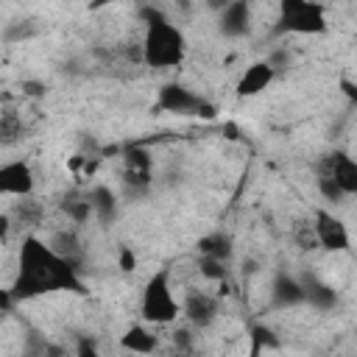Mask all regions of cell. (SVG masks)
<instances>
[{
  "mask_svg": "<svg viewBox=\"0 0 357 357\" xmlns=\"http://www.w3.org/2000/svg\"><path fill=\"white\" fill-rule=\"evenodd\" d=\"M139 315H142L145 324H153V326L173 324L181 315V304L173 296V284H170V271L167 268L156 271L145 282L142 301H139Z\"/></svg>",
  "mask_w": 357,
  "mask_h": 357,
  "instance_id": "3957f363",
  "label": "cell"
},
{
  "mask_svg": "<svg viewBox=\"0 0 357 357\" xmlns=\"http://www.w3.org/2000/svg\"><path fill=\"white\" fill-rule=\"evenodd\" d=\"M42 215H45L42 204L33 201L31 195H22V198L14 204V209H11V218H14L20 226H36V223H42Z\"/></svg>",
  "mask_w": 357,
  "mask_h": 357,
  "instance_id": "d6986e66",
  "label": "cell"
},
{
  "mask_svg": "<svg viewBox=\"0 0 357 357\" xmlns=\"http://www.w3.org/2000/svg\"><path fill=\"white\" fill-rule=\"evenodd\" d=\"M273 78H276V70L265 59L248 64L245 73L237 81V98H254V95H259L262 89H268L273 84Z\"/></svg>",
  "mask_w": 357,
  "mask_h": 357,
  "instance_id": "4fadbf2b",
  "label": "cell"
},
{
  "mask_svg": "<svg viewBox=\"0 0 357 357\" xmlns=\"http://www.w3.org/2000/svg\"><path fill=\"white\" fill-rule=\"evenodd\" d=\"M59 290L86 293L78 271L73 265H67L50 248V243L39 240L36 234H25L22 245H20V268H17V276L8 287L11 298L14 301H31V298L59 293Z\"/></svg>",
  "mask_w": 357,
  "mask_h": 357,
  "instance_id": "6da1fadb",
  "label": "cell"
},
{
  "mask_svg": "<svg viewBox=\"0 0 357 357\" xmlns=\"http://www.w3.org/2000/svg\"><path fill=\"white\" fill-rule=\"evenodd\" d=\"M151 153L145 151V148H139V145H131L128 151H126V159H123V167L126 170H142V173H151Z\"/></svg>",
  "mask_w": 357,
  "mask_h": 357,
  "instance_id": "cb8c5ba5",
  "label": "cell"
},
{
  "mask_svg": "<svg viewBox=\"0 0 357 357\" xmlns=\"http://www.w3.org/2000/svg\"><path fill=\"white\" fill-rule=\"evenodd\" d=\"M33 187H36V178L25 159H14L0 167V192L3 195H14V198L33 195Z\"/></svg>",
  "mask_w": 357,
  "mask_h": 357,
  "instance_id": "ba28073f",
  "label": "cell"
},
{
  "mask_svg": "<svg viewBox=\"0 0 357 357\" xmlns=\"http://www.w3.org/2000/svg\"><path fill=\"white\" fill-rule=\"evenodd\" d=\"M156 106H159L162 112H170V114L215 117V106H212L204 95L192 92L190 86H184V84H178V81H167V84L159 86V92H156Z\"/></svg>",
  "mask_w": 357,
  "mask_h": 357,
  "instance_id": "5b68a950",
  "label": "cell"
},
{
  "mask_svg": "<svg viewBox=\"0 0 357 357\" xmlns=\"http://www.w3.org/2000/svg\"><path fill=\"white\" fill-rule=\"evenodd\" d=\"M218 312H220L218 296L204 293V290H190V293L184 296V301H181V315H184L195 329L212 326L215 318H218Z\"/></svg>",
  "mask_w": 357,
  "mask_h": 357,
  "instance_id": "52a82bcc",
  "label": "cell"
},
{
  "mask_svg": "<svg viewBox=\"0 0 357 357\" xmlns=\"http://www.w3.org/2000/svg\"><path fill=\"white\" fill-rule=\"evenodd\" d=\"M59 206H61V212L67 215V220H73L75 226H84L89 218H95L92 201H89V190H86V192H81V190L64 192V198H61Z\"/></svg>",
  "mask_w": 357,
  "mask_h": 357,
  "instance_id": "2e32d148",
  "label": "cell"
},
{
  "mask_svg": "<svg viewBox=\"0 0 357 357\" xmlns=\"http://www.w3.org/2000/svg\"><path fill=\"white\" fill-rule=\"evenodd\" d=\"M204 3H206V8H212V11H223L231 0H204Z\"/></svg>",
  "mask_w": 357,
  "mask_h": 357,
  "instance_id": "d6a6232c",
  "label": "cell"
},
{
  "mask_svg": "<svg viewBox=\"0 0 357 357\" xmlns=\"http://www.w3.org/2000/svg\"><path fill=\"white\" fill-rule=\"evenodd\" d=\"M187 59V39L178 25L167 17L159 22H148L142 33V64L153 70H173L181 67Z\"/></svg>",
  "mask_w": 357,
  "mask_h": 357,
  "instance_id": "7a4b0ae2",
  "label": "cell"
},
{
  "mask_svg": "<svg viewBox=\"0 0 357 357\" xmlns=\"http://www.w3.org/2000/svg\"><path fill=\"white\" fill-rule=\"evenodd\" d=\"M47 243H50V248H53V251H56L67 265H73L75 271H81V268H84V262H86V248H84V243H81V237H78L75 226L53 231Z\"/></svg>",
  "mask_w": 357,
  "mask_h": 357,
  "instance_id": "8fae6325",
  "label": "cell"
},
{
  "mask_svg": "<svg viewBox=\"0 0 357 357\" xmlns=\"http://www.w3.org/2000/svg\"><path fill=\"white\" fill-rule=\"evenodd\" d=\"M89 201H92V212H95V220L100 226H109L117 220V212H120V198L112 187L106 184H95L89 190Z\"/></svg>",
  "mask_w": 357,
  "mask_h": 357,
  "instance_id": "5bb4252c",
  "label": "cell"
},
{
  "mask_svg": "<svg viewBox=\"0 0 357 357\" xmlns=\"http://www.w3.org/2000/svg\"><path fill=\"white\" fill-rule=\"evenodd\" d=\"M312 223H315V234H318V243H321L324 251L340 254V251L351 248V237H349L346 223L337 215H332L329 209H315L312 212Z\"/></svg>",
  "mask_w": 357,
  "mask_h": 357,
  "instance_id": "8992f818",
  "label": "cell"
},
{
  "mask_svg": "<svg viewBox=\"0 0 357 357\" xmlns=\"http://www.w3.org/2000/svg\"><path fill=\"white\" fill-rule=\"evenodd\" d=\"M315 187H318V192H321V198H324V201H329V204H340V201L346 198V192L340 190V184L335 181V176H332L329 170H324L321 165H318V176H315Z\"/></svg>",
  "mask_w": 357,
  "mask_h": 357,
  "instance_id": "7402d4cb",
  "label": "cell"
},
{
  "mask_svg": "<svg viewBox=\"0 0 357 357\" xmlns=\"http://www.w3.org/2000/svg\"><path fill=\"white\" fill-rule=\"evenodd\" d=\"M120 346L126 351H137V354H151L156 351V335L145 326V324H134L126 329V335L120 337Z\"/></svg>",
  "mask_w": 357,
  "mask_h": 357,
  "instance_id": "ac0fdd59",
  "label": "cell"
},
{
  "mask_svg": "<svg viewBox=\"0 0 357 357\" xmlns=\"http://www.w3.org/2000/svg\"><path fill=\"white\" fill-rule=\"evenodd\" d=\"M248 340H251V354H254V357L262 354L265 349H279V346H282L279 337H276V332H273L271 326H265V324H254V326L248 329Z\"/></svg>",
  "mask_w": 357,
  "mask_h": 357,
  "instance_id": "44dd1931",
  "label": "cell"
},
{
  "mask_svg": "<svg viewBox=\"0 0 357 357\" xmlns=\"http://www.w3.org/2000/svg\"><path fill=\"white\" fill-rule=\"evenodd\" d=\"M290 234H293V243H296L301 251H318V248H321V243H318V234H315V223H312V218L296 220Z\"/></svg>",
  "mask_w": 357,
  "mask_h": 357,
  "instance_id": "ffe728a7",
  "label": "cell"
},
{
  "mask_svg": "<svg viewBox=\"0 0 357 357\" xmlns=\"http://www.w3.org/2000/svg\"><path fill=\"white\" fill-rule=\"evenodd\" d=\"M198 254H201V257H212V259L229 262V259L234 257V240H231L226 231L204 234V237L198 240Z\"/></svg>",
  "mask_w": 357,
  "mask_h": 357,
  "instance_id": "e0dca14e",
  "label": "cell"
},
{
  "mask_svg": "<svg viewBox=\"0 0 357 357\" xmlns=\"http://www.w3.org/2000/svg\"><path fill=\"white\" fill-rule=\"evenodd\" d=\"M173 346L178 349V351H192V332L190 329H176L173 332Z\"/></svg>",
  "mask_w": 357,
  "mask_h": 357,
  "instance_id": "83f0119b",
  "label": "cell"
},
{
  "mask_svg": "<svg viewBox=\"0 0 357 357\" xmlns=\"http://www.w3.org/2000/svg\"><path fill=\"white\" fill-rule=\"evenodd\" d=\"M33 33H36V28H33L31 22L17 20V22H11V25L6 28V42H17V39H22V36H33Z\"/></svg>",
  "mask_w": 357,
  "mask_h": 357,
  "instance_id": "484cf974",
  "label": "cell"
},
{
  "mask_svg": "<svg viewBox=\"0 0 357 357\" xmlns=\"http://www.w3.org/2000/svg\"><path fill=\"white\" fill-rule=\"evenodd\" d=\"M0 134H3V145H11L17 139V134H22V123L17 120L14 112H3V117H0Z\"/></svg>",
  "mask_w": 357,
  "mask_h": 357,
  "instance_id": "d4e9b609",
  "label": "cell"
},
{
  "mask_svg": "<svg viewBox=\"0 0 357 357\" xmlns=\"http://www.w3.org/2000/svg\"><path fill=\"white\" fill-rule=\"evenodd\" d=\"M167 14L162 11V8H156V6H142L139 8V20L148 25V22H159V20H165Z\"/></svg>",
  "mask_w": 357,
  "mask_h": 357,
  "instance_id": "f1b7e54d",
  "label": "cell"
},
{
  "mask_svg": "<svg viewBox=\"0 0 357 357\" xmlns=\"http://www.w3.org/2000/svg\"><path fill=\"white\" fill-rule=\"evenodd\" d=\"M198 271H201V276L209 279V282H223V279L229 276V262L212 259V257H201V259H198Z\"/></svg>",
  "mask_w": 357,
  "mask_h": 357,
  "instance_id": "603a6c76",
  "label": "cell"
},
{
  "mask_svg": "<svg viewBox=\"0 0 357 357\" xmlns=\"http://www.w3.org/2000/svg\"><path fill=\"white\" fill-rule=\"evenodd\" d=\"M337 86H340V92H343V95H346L351 103H357V84H354V81L340 78V81H337Z\"/></svg>",
  "mask_w": 357,
  "mask_h": 357,
  "instance_id": "1f68e13d",
  "label": "cell"
},
{
  "mask_svg": "<svg viewBox=\"0 0 357 357\" xmlns=\"http://www.w3.org/2000/svg\"><path fill=\"white\" fill-rule=\"evenodd\" d=\"M326 11L315 0H279V17L273 33H296V36H318L326 33Z\"/></svg>",
  "mask_w": 357,
  "mask_h": 357,
  "instance_id": "277c9868",
  "label": "cell"
},
{
  "mask_svg": "<svg viewBox=\"0 0 357 357\" xmlns=\"http://www.w3.org/2000/svg\"><path fill=\"white\" fill-rule=\"evenodd\" d=\"M321 167L335 176L346 195H357V159H351L346 151H332L324 156Z\"/></svg>",
  "mask_w": 357,
  "mask_h": 357,
  "instance_id": "7c38bea8",
  "label": "cell"
},
{
  "mask_svg": "<svg viewBox=\"0 0 357 357\" xmlns=\"http://www.w3.org/2000/svg\"><path fill=\"white\" fill-rule=\"evenodd\" d=\"M78 354H95V343L92 340H81V346H78Z\"/></svg>",
  "mask_w": 357,
  "mask_h": 357,
  "instance_id": "836d02e7",
  "label": "cell"
},
{
  "mask_svg": "<svg viewBox=\"0 0 357 357\" xmlns=\"http://www.w3.org/2000/svg\"><path fill=\"white\" fill-rule=\"evenodd\" d=\"M218 31L226 39H240L251 31V3L231 0L223 11H218Z\"/></svg>",
  "mask_w": 357,
  "mask_h": 357,
  "instance_id": "30bf717a",
  "label": "cell"
},
{
  "mask_svg": "<svg viewBox=\"0 0 357 357\" xmlns=\"http://www.w3.org/2000/svg\"><path fill=\"white\" fill-rule=\"evenodd\" d=\"M307 304V293H304V282L287 271L273 273L271 279V307L276 310H290V307H301Z\"/></svg>",
  "mask_w": 357,
  "mask_h": 357,
  "instance_id": "9c48e42d",
  "label": "cell"
},
{
  "mask_svg": "<svg viewBox=\"0 0 357 357\" xmlns=\"http://www.w3.org/2000/svg\"><path fill=\"white\" fill-rule=\"evenodd\" d=\"M134 265H137L134 251H131L128 245H123V248H120V268H123V271H134Z\"/></svg>",
  "mask_w": 357,
  "mask_h": 357,
  "instance_id": "4dcf8cb0",
  "label": "cell"
},
{
  "mask_svg": "<svg viewBox=\"0 0 357 357\" xmlns=\"http://www.w3.org/2000/svg\"><path fill=\"white\" fill-rule=\"evenodd\" d=\"M276 73H282L284 67H290V61H293V56H290V50H282V47H276V50H271L268 53V59H265Z\"/></svg>",
  "mask_w": 357,
  "mask_h": 357,
  "instance_id": "4316f807",
  "label": "cell"
},
{
  "mask_svg": "<svg viewBox=\"0 0 357 357\" xmlns=\"http://www.w3.org/2000/svg\"><path fill=\"white\" fill-rule=\"evenodd\" d=\"M47 92V86L42 81H22V95H31V98H42Z\"/></svg>",
  "mask_w": 357,
  "mask_h": 357,
  "instance_id": "f546056e",
  "label": "cell"
},
{
  "mask_svg": "<svg viewBox=\"0 0 357 357\" xmlns=\"http://www.w3.org/2000/svg\"><path fill=\"white\" fill-rule=\"evenodd\" d=\"M301 282H304L307 304H310L312 310H318V312H329V310H335V307H337V290H335L332 284L321 282L315 273H304V276H301Z\"/></svg>",
  "mask_w": 357,
  "mask_h": 357,
  "instance_id": "9a60e30c",
  "label": "cell"
}]
</instances>
